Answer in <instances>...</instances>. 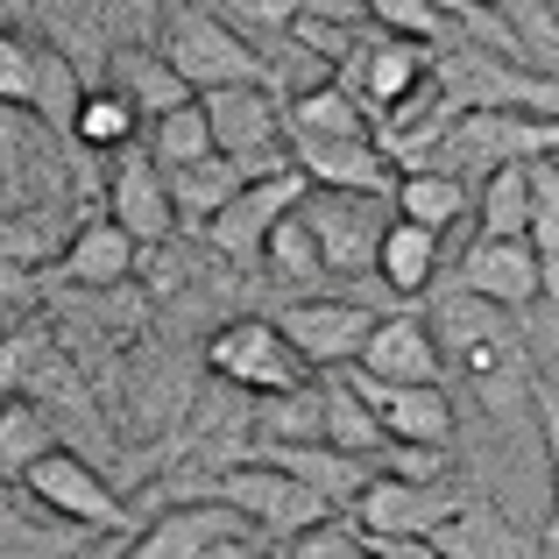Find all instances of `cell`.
<instances>
[{
	"mask_svg": "<svg viewBox=\"0 0 559 559\" xmlns=\"http://www.w3.org/2000/svg\"><path fill=\"white\" fill-rule=\"evenodd\" d=\"M205 496H219V503H234L248 524H255V538L262 546H290L298 532H312V524H326L333 518V503L312 489V481H298L290 467H276V461H248V467H227L219 481H205Z\"/></svg>",
	"mask_w": 559,
	"mask_h": 559,
	"instance_id": "obj_1",
	"label": "cell"
},
{
	"mask_svg": "<svg viewBox=\"0 0 559 559\" xmlns=\"http://www.w3.org/2000/svg\"><path fill=\"white\" fill-rule=\"evenodd\" d=\"M276 326H284L290 347L326 376V369L361 361V347H369V333L382 326V312H376V305H361V298H298V305L276 312Z\"/></svg>",
	"mask_w": 559,
	"mask_h": 559,
	"instance_id": "obj_9",
	"label": "cell"
},
{
	"mask_svg": "<svg viewBox=\"0 0 559 559\" xmlns=\"http://www.w3.org/2000/svg\"><path fill=\"white\" fill-rule=\"evenodd\" d=\"M361 369L390 376V382H439V376H447V347H439L432 319L382 312V326L369 333V347H361Z\"/></svg>",
	"mask_w": 559,
	"mask_h": 559,
	"instance_id": "obj_14",
	"label": "cell"
},
{
	"mask_svg": "<svg viewBox=\"0 0 559 559\" xmlns=\"http://www.w3.org/2000/svg\"><path fill=\"white\" fill-rule=\"evenodd\" d=\"M150 156H156L164 170H185V164L219 156V135H213V114H205V99H185V107L156 114V121H150Z\"/></svg>",
	"mask_w": 559,
	"mask_h": 559,
	"instance_id": "obj_24",
	"label": "cell"
},
{
	"mask_svg": "<svg viewBox=\"0 0 559 559\" xmlns=\"http://www.w3.org/2000/svg\"><path fill=\"white\" fill-rule=\"evenodd\" d=\"M341 79L361 93V107L376 114H396L404 99H418L425 85L439 79V57H432V43H411V36H390L382 22H369V36L355 43V57L341 64Z\"/></svg>",
	"mask_w": 559,
	"mask_h": 559,
	"instance_id": "obj_5",
	"label": "cell"
},
{
	"mask_svg": "<svg viewBox=\"0 0 559 559\" xmlns=\"http://www.w3.org/2000/svg\"><path fill=\"white\" fill-rule=\"evenodd\" d=\"M50 447H57V432H50V418H43V404L8 396V411H0V467H8V481H22Z\"/></svg>",
	"mask_w": 559,
	"mask_h": 559,
	"instance_id": "obj_28",
	"label": "cell"
},
{
	"mask_svg": "<svg viewBox=\"0 0 559 559\" xmlns=\"http://www.w3.org/2000/svg\"><path fill=\"white\" fill-rule=\"evenodd\" d=\"M241 532H255V524H248L234 503L199 496V503H178V510H164V518L135 524L114 559H205L219 538H241Z\"/></svg>",
	"mask_w": 559,
	"mask_h": 559,
	"instance_id": "obj_11",
	"label": "cell"
},
{
	"mask_svg": "<svg viewBox=\"0 0 559 559\" xmlns=\"http://www.w3.org/2000/svg\"><path fill=\"white\" fill-rule=\"evenodd\" d=\"M361 552H369V532H361V524H333V518L284 546V559H361Z\"/></svg>",
	"mask_w": 559,
	"mask_h": 559,
	"instance_id": "obj_31",
	"label": "cell"
},
{
	"mask_svg": "<svg viewBox=\"0 0 559 559\" xmlns=\"http://www.w3.org/2000/svg\"><path fill=\"white\" fill-rule=\"evenodd\" d=\"M432 538H439V546H447L453 559H546V552L532 546V538L518 532V524H510V518H496V510H481V503H467L461 518H453V524H439Z\"/></svg>",
	"mask_w": 559,
	"mask_h": 559,
	"instance_id": "obj_23",
	"label": "cell"
},
{
	"mask_svg": "<svg viewBox=\"0 0 559 559\" xmlns=\"http://www.w3.org/2000/svg\"><path fill=\"white\" fill-rule=\"evenodd\" d=\"M22 489L36 496V503H50L57 518L85 524V532H114V538L135 532V524H128V503L114 496V481L99 475L93 461H79L71 447H50V453H43V461L22 475Z\"/></svg>",
	"mask_w": 559,
	"mask_h": 559,
	"instance_id": "obj_6",
	"label": "cell"
},
{
	"mask_svg": "<svg viewBox=\"0 0 559 559\" xmlns=\"http://www.w3.org/2000/svg\"><path fill=\"white\" fill-rule=\"evenodd\" d=\"M135 262H142V241L121 227V219L114 213H85L57 270H64L79 290H121L128 276H135Z\"/></svg>",
	"mask_w": 559,
	"mask_h": 559,
	"instance_id": "obj_15",
	"label": "cell"
},
{
	"mask_svg": "<svg viewBox=\"0 0 559 559\" xmlns=\"http://www.w3.org/2000/svg\"><path fill=\"white\" fill-rule=\"evenodd\" d=\"M396 213L418 219V227L453 234L461 219H475V185L453 178V170H439V164H418V170L396 178Z\"/></svg>",
	"mask_w": 559,
	"mask_h": 559,
	"instance_id": "obj_19",
	"label": "cell"
},
{
	"mask_svg": "<svg viewBox=\"0 0 559 559\" xmlns=\"http://www.w3.org/2000/svg\"><path fill=\"white\" fill-rule=\"evenodd\" d=\"M205 559H270V552L255 546V532H241V538H219V546L205 552Z\"/></svg>",
	"mask_w": 559,
	"mask_h": 559,
	"instance_id": "obj_33",
	"label": "cell"
},
{
	"mask_svg": "<svg viewBox=\"0 0 559 559\" xmlns=\"http://www.w3.org/2000/svg\"><path fill=\"white\" fill-rule=\"evenodd\" d=\"M347 376L376 404L390 447H453V404L439 382H390V376H369L361 361H347Z\"/></svg>",
	"mask_w": 559,
	"mask_h": 559,
	"instance_id": "obj_12",
	"label": "cell"
},
{
	"mask_svg": "<svg viewBox=\"0 0 559 559\" xmlns=\"http://www.w3.org/2000/svg\"><path fill=\"white\" fill-rule=\"evenodd\" d=\"M135 128H142V107H135V99H128L121 85H93L64 142L79 156H121L128 142H135Z\"/></svg>",
	"mask_w": 559,
	"mask_h": 559,
	"instance_id": "obj_22",
	"label": "cell"
},
{
	"mask_svg": "<svg viewBox=\"0 0 559 559\" xmlns=\"http://www.w3.org/2000/svg\"><path fill=\"white\" fill-rule=\"evenodd\" d=\"M262 262H270L284 284H319V276H333V270H326V248H319V227L305 219V205L276 219V234H270V248H262Z\"/></svg>",
	"mask_w": 559,
	"mask_h": 559,
	"instance_id": "obj_27",
	"label": "cell"
},
{
	"mask_svg": "<svg viewBox=\"0 0 559 559\" xmlns=\"http://www.w3.org/2000/svg\"><path fill=\"white\" fill-rule=\"evenodd\" d=\"M107 71H114V85H121V93L142 107V121H156V114H170V107H185V99H199V85H191L164 50H156V57H150V50H114Z\"/></svg>",
	"mask_w": 559,
	"mask_h": 559,
	"instance_id": "obj_20",
	"label": "cell"
},
{
	"mask_svg": "<svg viewBox=\"0 0 559 559\" xmlns=\"http://www.w3.org/2000/svg\"><path fill=\"white\" fill-rule=\"evenodd\" d=\"M241 185H248V170L234 164L227 150L205 156V164L170 170V191H178V219H185V227H213V219L227 213L234 199H241Z\"/></svg>",
	"mask_w": 559,
	"mask_h": 559,
	"instance_id": "obj_21",
	"label": "cell"
},
{
	"mask_svg": "<svg viewBox=\"0 0 559 559\" xmlns=\"http://www.w3.org/2000/svg\"><path fill=\"white\" fill-rule=\"evenodd\" d=\"M390 205L396 191H341V185H312L305 191V219L319 227L333 276H369L382 270V234H390Z\"/></svg>",
	"mask_w": 559,
	"mask_h": 559,
	"instance_id": "obj_3",
	"label": "cell"
},
{
	"mask_svg": "<svg viewBox=\"0 0 559 559\" xmlns=\"http://www.w3.org/2000/svg\"><path fill=\"white\" fill-rule=\"evenodd\" d=\"M369 14L390 36H411V43H447V8L439 0H369Z\"/></svg>",
	"mask_w": 559,
	"mask_h": 559,
	"instance_id": "obj_30",
	"label": "cell"
},
{
	"mask_svg": "<svg viewBox=\"0 0 559 559\" xmlns=\"http://www.w3.org/2000/svg\"><path fill=\"white\" fill-rule=\"evenodd\" d=\"M467 8H503V0H467Z\"/></svg>",
	"mask_w": 559,
	"mask_h": 559,
	"instance_id": "obj_34",
	"label": "cell"
},
{
	"mask_svg": "<svg viewBox=\"0 0 559 559\" xmlns=\"http://www.w3.org/2000/svg\"><path fill=\"white\" fill-rule=\"evenodd\" d=\"M532 241L546 255V290L559 298V164L552 156L532 164Z\"/></svg>",
	"mask_w": 559,
	"mask_h": 559,
	"instance_id": "obj_29",
	"label": "cell"
},
{
	"mask_svg": "<svg viewBox=\"0 0 559 559\" xmlns=\"http://www.w3.org/2000/svg\"><path fill=\"white\" fill-rule=\"evenodd\" d=\"M205 369L227 376L234 390L248 396H284V390H305V376H319L312 361L290 347V333L276 319H234L205 341Z\"/></svg>",
	"mask_w": 559,
	"mask_h": 559,
	"instance_id": "obj_4",
	"label": "cell"
},
{
	"mask_svg": "<svg viewBox=\"0 0 559 559\" xmlns=\"http://www.w3.org/2000/svg\"><path fill=\"white\" fill-rule=\"evenodd\" d=\"M164 57L185 71L199 93H213V85H255V79H276V64L255 50V43L241 36V28L227 22V14L199 8V0H185V8H170L164 22Z\"/></svg>",
	"mask_w": 559,
	"mask_h": 559,
	"instance_id": "obj_2",
	"label": "cell"
},
{
	"mask_svg": "<svg viewBox=\"0 0 559 559\" xmlns=\"http://www.w3.org/2000/svg\"><path fill=\"white\" fill-rule=\"evenodd\" d=\"M475 234H532V164H503L475 185Z\"/></svg>",
	"mask_w": 559,
	"mask_h": 559,
	"instance_id": "obj_26",
	"label": "cell"
},
{
	"mask_svg": "<svg viewBox=\"0 0 559 559\" xmlns=\"http://www.w3.org/2000/svg\"><path fill=\"white\" fill-rule=\"evenodd\" d=\"M361 559H382V552H376V546H369V552H361Z\"/></svg>",
	"mask_w": 559,
	"mask_h": 559,
	"instance_id": "obj_35",
	"label": "cell"
},
{
	"mask_svg": "<svg viewBox=\"0 0 559 559\" xmlns=\"http://www.w3.org/2000/svg\"><path fill=\"white\" fill-rule=\"evenodd\" d=\"M85 219V213H79ZM79 219L71 213H57V205H36V213H8V262H22V270H50V262H64V248H71V234H79Z\"/></svg>",
	"mask_w": 559,
	"mask_h": 559,
	"instance_id": "obj_25",
	"label": "cell"
},
{
	"mask_svg": "<svg viewBox=\"0 0 559 559\" xmlns=\"http://www.w3.org/2000/svg\"><path fill=\"white\" fill-rule=\"evenodd\" d=\"M461 284L496 298V305H510V312H524L546 290V255H538L532 234H475L467 255H461Z\"/></svg>",
	"mask_w": 559,
	"mask_h": 559,
	"instance_id": "obj_13",
	"label": "cell"
},
{
	"mask_svg": "<svg viewBox=\"0 0 559 559\" xmlns=\"http://www.w3.org/2000/svg\"><path fill=\"white\" fill-rule=\"evenodd\" d=\"M262 461H276V467H290L298 481H312L333 510H341V503L355 510V496L376 481L369 453H347V447H333V439H276V447H262Z\"/></svg>",
	"mask_w": 559,
	"mask_h": 559,
	"instance_id": "obj_16",
	"label": "cell"
},
{
	"mask_svg": "<svg viewBox=\"0 0 559 559\" xmlns=\"http://www.w3.org/2000/svg\"><path fill=\"white\" fill-rule=\"evenodd\" d=\"M439 262H447V234L396 213L390 234H382V284H390L396 298H418V290L439 284Z\"/></svg>",
	"mask_w": 559,
	"mask_h": 559,
	"instance_id": "obj_18",
	"label": "cell"
},
{
	"mask_svg": "<svg viewBox=\"0 0 559 559\" xmlns=\"http://www.w3.org/2000/svg\"><path fill=\"white\" fill-rule=\"evenodd\" d=\"M432 333H439V347L461 361V355H475V347L518 333V312L496 305V298H481V290H467V284L461 290H432Z\"/></svg>",
	"mask_w": 559,
	"mask_h": 559,
	"instance_id": "obj_17",
	"label": "cell"
},
{
	"mask_svg": "<svg viewBox=\"0 0 559 559\" xmlns=\"http://www.w3.org/2000/svg\"><path fill=\"white\" fill-rule=\"evenodd\" d=\"M305 191H312V178H305L298 164H290V170H270V178H248V185H241V199H234L227 213L205 227L213 255H227V262H262V248H270L276 219L298 213Z\"/></svg>",
	"mask_w": 559,
	"mask_h": 559,
	"instance_id": "obj_8",
	"label": "cell"
},
{
	"mask_svg": "<svg viewBox=\"0 0 559 559\" xmlns=\"http://www.w3.org/2000/svg\"><path fill=\"white\" fill-rule=\"evenodd\" d=\"M0 99L8 107H28V43L8 28V43H0Z\"/></svg>",
	"mask_w": 559,
	"mask_h": 559,
	"instance_id": "obj_32",
	"label": "cell"
},
{
	"mask_svg": "<svg viewBox=\"0 0 559 559\" xmlns=\"http://www.w3.org/2000/svg\"><path fill=\"white\" fill-rule=\"evenodd\" d=\"M461 510L467 503L439 475L425 481V475H396V467H390V475H376L369 489L355 496V524L369 538H432L439 524H453Z\"/></svg>",
	"mask_w": 559,
	"mask_h": 559,
	"instance_id": "obj_7",
	"label": "cell"
},
{
	"mask_svg": "<svg viewBox=\"0 0 559 559\" xmlns=\"http://www.w3.org/2000/svg\"><path fill=\"white\" fill-rule=\"evenodd\" d=\"M107 213L121 219L142 248H170L178 227H185V219H178V191H170V170L156 164L150 150H135V142L121 150V164H114V178H107Z\"/></svg>",
	"mask_w": 559,
	"mask_h": 559,
	"instance_id": "obj_10",
	"label": "cell"
}]
</instances>
